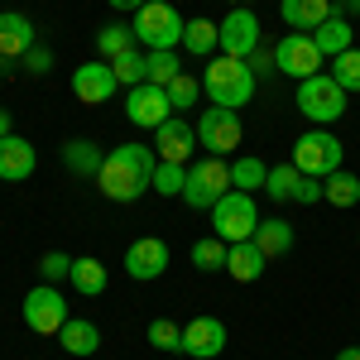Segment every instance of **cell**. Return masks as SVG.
I'll use <instances>...</instances> for the list:
<instances>
[{
    "label": "cell",
    "mask_w": 360,
    "mask_h": 360,
    "mask_svg": "<svg viewBox=\"0 0 360 360\" xmlns=\"http://www.w3.org/2000/svg\"><path fill=\"white\" fill-rule=\"evenodd\" d=\"M154 168H159V154L149 144H115L96 173V188L111 202H139L144 193H154Z\"/></svg>",
    "instance_id": "obj_1"
},
{
    "label": "cell",
    "mask_w": 360,
    "mask_h": 360,
    "mask_svg": "<svg viewBox=\"0 0 360 360\" xmlns=\"http://www.w3.org/2000/svg\"><path fill=\"white\" fill-rule=\"evenodd\" d=\"M255 86L259 77L250 72L245 58H212L207 63V96H212V106H231V111H240L250 106V96H255Z\"/></svg>",
    "instance_id": "obj_2"
},
{
    "label": "cell",
    "mask_w": 360,
    "mask_h": 360,
    "mask_svg": "<svg viewBox=\"0 0 360 360\" xmlns=\"http://www.w3.org/2000/svg\"><path fill=\"white\" fill-rule=\"evenodd\" d=\"M135 44H144L149 53H159V49H183V29H188V20L173 10V5H164V0H149L144 10H135Z\"/></svg>",
    "instance_id": "obj_3"
},
{
    "label": "cell",
    "mask_w": 360,
    "mask_h": 360,
    "mask_svg": "<svg viewBox=\"0 0 360 360\" xmlns=\"http://www.w3.org/2000/svg\"><path fill=\"white\" fill-rule=\"evenodd\" d=\"M298 111L312 120V125H336L341 115H346V91L336 86L332 72H317V77H307V82H298Z\"/></svg>",
    "instance_id": "obj_4"
},
{
    "label": "cell",
    "mask_w": 360,
    "mask_h": 360,
    "mask_svg": "<svg viewBox=\"0 0 360 360\" xmlns=\"http://www.w3.org/2000/svg\"><path fill=\"white\" fill-rule=\"evenodd\" d=\"M341 139L332 135V130H322V125H312L307 135L293 139V168L298 173H307V178H327V173H336L341 168Z\"/></svg>",
    "instance_id": "obj_5"
},
{
    "label": "cell",
    "mask_w": 360,
    "mask_h": 360,
    "mask_svg": "<svg viewBox=\"0 0 360 360\" xmlns=\"http://www.w3.org/2000/svg\"><path fill=\"white\" fill-rule=\"evenodd\" d=\"M231 193V164L217 159V154H207L202 164L188 168V183H183V202L197 207V212H212L221 197Z\"/></svg>",
    "instance_id": "obj_6"
},
{
    "label": "cell",
    "mask_w": 360,
    "mask_h": 360,
    "mask_svg": "<svg viewBox=\"0 0 360 360\" xmlns=\"http://www.w3.org/2000/svg\"><path fill=\"white\" fill-rule=\"evenodd\" d=\"M255 226H259V207H255V193H240V188H231V193L212 207V231L221 236L226 245H236V240H250L255 236Z\"/></svg>",
    "instance_id": "obj_7"
},
{
    "label": "cell",
    "mask_w": 360,
    "mask_h": 360,
    "mask_svg": "<svg viewBox=\"0 0 360 360\" xmlns=\"http://www.w3.org/2000/svg\"><path fill=\"white\" fill-rule=\"evenodd\" d=\"M25 322H29V332H39V336L63 332V322H68V298L58 293V283H39V288L25 293Z\"/></svg>",
    "instance_id": "obj_8"
},
{
    "label": "cell",
    "mask_w": 360,
    "mask_h": 360,
    "mask_svg": "<svg viewBox=\"0 0 360 360\" xmlns=\"http://www.w3.org/2000/svg\"><path fill=\"white\" fill-rule=\"evenodd\" d=\"M197 144H207V154L226 159L231 149H240V115L231 106H207L197 120Z\"/></svg>",
    "instance_id": "obj_9"
},
{
    "label": "cell",
    "mask_w": 360,
    "mask_h": 360,
    "mask_svg": "<svg viewBox=\"0 0 360 360\" xmlns=\"http://www.w3.org/2000/svg\"><path fill=\"white\" fill-rule=\"evenodd\" d=\"M274 63H278L283 77H298V82H307V77L322 72V53H317L312 34H283L278 49H274Z\"/></svg>",
    "instance_id": "obj_10"
},
{
    "label": "cell",
    "mask_w": 360,
    "mask_h": 360,
    "mask_svg": "<svg viewBox=\"0 0 360 360\" xmlns=\"http://www.w3.org/2000/svg\"><path fill=\"white\" fill-rule=\"evenodd\" d=\"M168 91L164 86H154V82H139V86H130L125 91V120L130 125H139V130H159L168 120Z\"/></svg>",
    "instance_id": "obj_11"
},
{
    "label": "cell",
    "mask_w": 360,
    "mask_h": 360,
    "mask_svg": "<svg viewBox=\"0 0 360 360\" xmlns=\"http://www.w3.org/2000/svg\"><path fill=\"white\" fill-rule=\"evenodd\" d=\"M115 68L106 63V58H91V63H82L77 72H72V96L82 101V106H101V101H111L115 96Z\"/></svg>",
    "instance_id": "obj_12"
},
{
    "label": "cell",
    "mask_w": 360,
    "mask_h": 360,
    "mask_svg": "<svg viewBox=\"0 0 360 360\" xmlns=\"http://www.w3.org/2000/svg\"><path fill=\"white\" fill-rule=\"evenodd\" d=\"M164 269H168V245L159 240V236L130 240V250H125V274L135 278V283H154Z\"/></svg>",
    "instance_id": "obj_13"
},
{
    "label": "cell",
    "mask_w": 360,
    "mask_h": 360,
    "mask_svg": "<svg viewBox=\"0 0 360 360\" xmlns=\"http://www.w3.org/2000/svg\"><path fill=\"white\" fill-rule=\"evenodd\" d=\"M255 49H259V20H255V10L236 5L221 20V53L226 58H250Z\"/></svg>",
    "instance_id": "obj_14"
},
{
    "label": "cell",
    "mask_w": 360,
    "mask_h": 360,
    "mask_svg": "<svg viewBox=\"0 0 360 360\" xmlns=\"http://www.w3.org/2000/svg\"><path fill=\"white\" fill-rule=\"evenodd\" d=\"M193 149H197V125L178 120V115H168L164 125L154 130V154H159V164H188Z\"/></svg>",
    "instance_id": "obj_15"
},
{
    "label": "cell",
    "mask_w": 360,
    "mask_h": 360,
    "mask_svg": "<svg viewBox=\"0 0 360 360\" xmlns=\"http://www.w3.org/2000/svg\"><path fill=\"white\" fill-rule=\"evenodd\" d=\"M226 351V322L221 317H193L183 327V356L193 360H217Z\"/></svg>",
    "instance_id": "obj_16"
},
{
    "label": "cell",
    "mask_w": 360,
    "mask_h": 360,
    "mask_svg": "<svg viewBox=\"0 0 360 360\" xmlns=\"http://www.w3.org/2000/svg\"><path fill=\"white\" fill-rule=\"evenodd\" d=\"M39 168V154L25 135H5L0 139V183H25Z\"/></svg>",
    "instance_id": "obj_17"
},
{
    "label": "cell",
    "mask_w": 360,
    "mask_h": 360,
    "mask_svg": "<svg viewBox=\"0 0 360 360\" xmlns=\"http://www.w3.org/2000/svg\"><path fill=\"white\" fill-rule=\"evenodd\" d=\"M34 44H39L34 39V20L20 15V10H0V53L10 58V63H20Z\"/></svg>",
    "instance_id": "obj_18"
},
{
    "label": "cell",
    "mask_w": 360,
    "mask_h": 360,
    "mask_svg": "<svg viewBox=\"0 0 360 360\" xmlns=\"http://www.w3.org/2000/svg\"><path fill=\"white\" fill-rule=\"evenodd\" d=\"M264 269H269V255L255 245V240H236V245H231V255H226V274L240 278V283H255Z\"/></svg>",
    "instance_id": "obj_19"
},
{
    "label": "cell",
    "mask_w": 360,
    "mask_h": 360,
    "mask_svg": "<svg viewBox=\"0 0 360 360\" xmlns=\"http://www.w3.org/2000/svg\"><path fill=\"white\" fill-rule=\"evenodd\" d=\"M278 15H283V25H293L298 34H303V29H322L327 25V20L336 15V5L332 0H283Z\"/></svg>",
    "instance_id": "obj_20"
},
{
    "label": "cell",
    "mask_w": 360,
    "mask_h": 360,
    "mask_svg": "<svg viewBox=\"0 0 360 360\" xmlns=\"http://www.w3.org/2000/svg\"><path fill=\"white\" fill-rule=\"evenodd\" d=\"M312 44H317V53H322V58H341L346 49H356V29H351V20L332 15L322 29H312Z\"/></svg>",
    "instance_id": "obj_21"
},
{
    "label": "cell",
    "mask_w": 360,
    "mask_h": 360,
    "mask_svg": "<svg viewBox=\"0 0 360 360\" xmlns=\"http://www.w3.org/2000/svg\"><path fill=\"white\" fill-rule=\"evenodd\" d=\"M58 346H63L68 356H96V346H101V332H96V322L68 317V322H63V332H58Z\"/></svg>",
    "instance_id": "obj_22"
},
{
    "label": "cell",
    "mask_w": 360,
    "mask_h": 360,
    "mask_svg": "<svg viewBox=\"0 0 360 360\" xmlns=\"http://www.w3.org/2000/svg\"><path fill=\"white\" fill-rule=\"evenodd\" d=\"M63 164L72 168L77 178H96L101 164H106V154H101L91 139H68V144H63Z\"/></svg>",
    "instance_id": "obj_23"
},
{
    "label": "cell",
    "mask_w": 360,
    "mask_h": 360,
    "mask_svg": "<svg viewBox=\"0 0 360 360\" xmlns=\"http://www.w3.org/2000/svg\"><path fill=\"white\" fill-rule=\"evenodd\" d=\"M250 240L264 250L269 259H278V255H288V250H293V226H288V221H264V217H259V226H255V236H250Z\"/></svg>",
    "instance_id": "obj_24"
},
{
    "label": "cell",
    "mask_w": 360,
    "mask_h": 360,
    "mask_svg": "<svg viewBox=\"0 0 360 360\" xmlns=\"http://www.w3.org/2000/svg\"><path fill=\"white\" fill-rule=\"evenodd\" d=\"M68 283L82 293V298H96V293H106V264L101 259H72V274H68Z\"/></svg>",
    "instance_id": "obj_25"
},
{
    "label": "cell",
    "mask_w": 360,
    "mask_h": 360,
    "mask_svg": "<svg viewBox=\"0 0 360 360\" xmlns=\"http://www.w3.org/2000/svg\"><path fill=\"white\" fill-rule=\"evenodd\" d=\"M322 202H332V207H356L360 202V178L346 173V168L327 173V178H322Z\"/></svg>",
    "instance_id": "obj_26"
},
{
    "label": "cell",
    "mask_w": 360,
    "mask_h": 360,
    "mask_svg": "<svg viewBox=\"0 0 360 360\" xmlns=\"http://www.w3.org/2000/svg\"><path fill=\"white\" fill-rule=\"evenodd\" d=\"M183 49L197 58L217 53L221 49V25H212V20H188V29H183Z\"/></svg>",
    "instance_id": "obj_27"
},
{
    "label": "cell",
    "mask_w": 360,
    "mask_h": 360,
    "mask_svg": "<svg viewBox=\"0 0 360 360\" xmlns=\"http://www.w3.org/2000/svg\"><path fill=\"white\" fill-rule=\"evenodd\" d=\"M264 178H269V164H264V159H255V154H245V159H236V164H231V188H240V193H259V188H264Z\"/></svg>",
    "instance_id": "obj_28"
},
{
    "label": "cell",
    "mask_w": 360,
    "mask_h": 360,
    "mask_svg": "<svg viewBox=\"0 0 360 360\" xmlns=\"http://www.w3.org/2000/svg\"><path fill=\"white\" fill-rule=\"evenodd\" d=\"M125 49H135V29L130 25H101L96 29V58H120Z\"/></svg>",
    "instance_id": "obj_29"
},
{
    "label": "cell",
    "mask_w": 360,
    "mask_h": 360,
    "mask_svg": "<svg viewBox=\"0 0 360 360\" xmlns=\"http://www.w3.org/2000/svg\"><path fill=\"white\" fill-rule=\"evenodd\" d=\"M111 68H115V82L125 86H139V82H149V68H144V53L139 49H125L120 58H111Z\"/></svg>",
    "instance_id": "obj_30"
},
{
    "label": "cell",
    "mask_w": 360,
    "mask_h": 360,
    "mask_svg": "<svg viewBox=\"0 0 360 360\" xmlns=\"http://www.w3.org/2000/svg\"><path fill=\"white\" fill-rule=\"evenodd\" d=\"M144 68H149V82L154 86H168L178 72H183V63H178V49H159V53H144Z\"/></svg>",
    "instance_id": "obj_31"
},
{
    "label": "cell",
    "mask_w": 360,
    "mask_h": 360,
    "mask_svg": "<svg viewBox=\"0 0 360 360\" xmlns=\"http://www.w3.org/2000/svg\"><path fill=\"white\" fill-rule=\"evenodd\" d=\"M226 255H231V245L221 236H212V240H197L193 245V264L202 274H217V269H226Z\"/></svg>",
    "instance_id": "obj_32"
},
{
    "label": "cell",
    "mask_w": 360,
    "mask_h": 360,
    "mask_svg": "<svg viewBox=\"0 0 360 360\" xmlns=\"http://www.w3.org/2000/svg\"><path fill=\"white\" fill-rule=\"evenodd\" d=\"M298 168H293V159L288 164H278V168H269V178H264V193L274 197V202H293V188H298Z\"/></svg>",
    "instance_id": "obj_33"
},
{
    "label": "cell",
    "mask_w": 360,
    "mask_h": 360,
    "mask_svg": "<svg viewBox=\"0 0 360 360\" xmlns=\"http://www.w3.org/2000/svg\"><path fill=\"white\" fill-rule=\"evenodd\" d=\"M332 77L336 86L351 96V91H360V49H346L341 58H332Z\"/></svg>",
    "instance_id": "obj_34"
},
{
    "label": "cell",
    "mask_w": 360,
    "mask_h": 360,
    "mask_svg": "<svg viewBox=\"0 0 360 360\" xmlns=\"http://www.w3.org/2000/svg\"><path fill=\"white\" fill-rule=\"evenodd\" d=\"M164 91H168V106H173V111H188V106H197V91H202V82H197L193 72H178V77H173Z\"/></svg>",
    "instance_id": "obj_35"
},
{
    "label": "cell",
    "mask_w": 360,
    "mask_h": 360,
    "mask_svg": "<svg viewBox=\"0 0 360 360\" xmlns=\"http://www.w3.org/2000/svg\"><path fill=\"white\" fill-rule=\"evenodd\" d=\"M144 336H149V346H154V351H183V327H178V322H168V317H154Z\"/></svg>",
    "instance_id": "obj_36"
},
{
    "label": "cell",
    "mask_w": 360,
    "mask_h": 360,
    "mask_svg": "<svg viewBox=\"0 0 360 360\" xmlns=\"http://www.w3.org/2000/svg\"><path fill=\"white\" fill-rule=\"evenodd\" d=\"M183 183H188V164H159L154 168V193L159 197H183Z\"/></svg>",
    "instance_id": "obj_37"
},
{
    "label": "cell",
    "mask_w": 360,
    "mask_h": 360,
    "mask_svg": "<svg viewBox=\"0 0 360 360\" xmlns=\"http://www.w3.org/2000/svg\"><path fill=\"white\" fill-rule=\"evenodd\" d=\"M39 274H44V283H63V278L72 274V255H63V250H49V255L39 259Z\"/></svg>",
    "instance_id": "obj_38"
},
{
    "label": "cell",
    "mask_w": 360,
    "mask_h": 360,
    "mask_svg": "<svg viewBox=\"0 0 360 360\" xmlns=\"http://www.w3.org/2000/svg\"><path fill=\"white\" fill-rule=\"evenodd\" d=\"M20 63H25V72H34V77H44V72L53 68V53H49L44 44H34V49H29V53L20 58Z\"/></svg>",
    "instance_id": "obj_39"
},
{
    "label": "cell",
    "mask_w": 360,
    "mask_h": 360,
    "mask_svg": "<svg viewBox=\"0 0 360 360\" xmlns=\"http://www.w3.org/2000/svg\"><path fill=\"white\" fill-rule=\"evenodd\" d=\"M293 202L298 207H312V202H322V178H298V188H293Z\"/></svg>",
    "instance_id": "obj_40"
},
{
    "label": "cell",
    "mask_w": 360,
    "mask_h": 360,
    "mask_svg": "<svg viewBox=\"0 0 360 360\" xmlns=\"http://www.w3.org/2000/svg\"><path fill=\"white\" fill-rule=\"evenodd\" d=\"M245 63H250V72H255V77H269V72H278L274 53H264V49H255V53H250Z\"/></svg>",
    "instance_id": "obj_41"
},
{
    "label": "cell",
    "mask_w": 360,
    "mask_h": 360,
    "mask_svg": "<svg viewBox=\"0 0 360 360\" xmlns=\"http://www.w3.org/2000/svg\"><path fill=\"white\" fill-rule=\"evenodd\" d=\"M106 5H111V10H130V15H135V10H144V5H149V0H106Z\"/></svg>",
    "instance_id": "obj_42"
},
{
    "label": "cell",
    "mask_w": 360,
    "mask_h": 360,
    "mask_svg": "<svg viewBox=\"0 0 360 360\" xmlns=\"http://www.w3.org/2000/svg\"><path fill=\"white\" fill-rule=\"evenodd\" d=\"M332 5H341L346 15H360V0H332Z\"/></svg>",
    "instance_id": "obj_43"
},
{
    "label": "cell",
    "mask_w": 360,
    "mask_h": 360,
    "mask_svg": "<svg viewBox=\"0 0 360 360\" xmlns=\"http://www.w3.org/2000/svg\"><path fill=\"white\" fill-rule=\"evenodd\" d=\"M336 360H360V346H346V351H336Z\"/></svg>",
    "instance_id": "obj_44"
},
{
    "label": "cell",
    "mask_w": 360,
    "mask_h": 360,
    "mask_svg": "<svg viewBox=\"0 0 360 360\" xmlns=\"http://www.w3.org/2000/svg\"><path fill=\"white\" fill-rule=\"evenodd\" d=\"M5 135H15V130H10V115L0 111V139H5Z\"/></svg>",
    "instance_id": "obj_45"
},
{
    "label": "cell",
    "mask_w": 360,
    "mask_h": 360,
    "mask_svg": "<svg viewBox=\"0 0 360 360\" xmlns=\"http://www.w3.org/2000/svg\"><path fill=\"white\" fill-rule=\"evenodd\" d=\"M10 68H15V63H10V58L0 53V77H5V72H10Z\"/></svg>",
    "instance_id": "obj_46"
},
{
    "label": "cell",
    "mask_w": 360,
    "mask_h": 360,
    "mask_svg": "<svg viewBox=\"0 0 360 360\" xmlns=\"http://www.w3.org/2000/svg\"><path fill=\"white\" fill-rule=\"evenodd\" d=\"M164 5H173V0H164Z\"/></svg>",
    "instance_id": "obj_47"
}]
</instances>
